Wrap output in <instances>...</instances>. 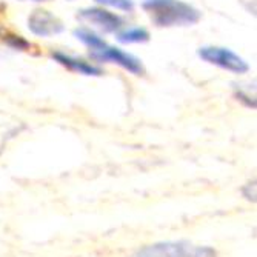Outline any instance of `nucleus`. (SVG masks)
Listing matches in <instances>:
<instances>
[{"label": "nucleus", "instance_id": "obj_1", "mask_svg": "<svg viewBox=\"0 0 257 257\" xmlns=\"http://www.w3.org/2000/svg\"><path fill=\"white\" fill-rule=\"evenodd\" d=\"M142 8L148 13L154 25L160 28L191 27L200 20V13L182 0H147Z\"/></svg>", "mask_w": 257, "mask_h": 257}, {"label": "nucleus", "instance_id": "obj_2", "mask_svg": "<svg viewBox=\"0 0 257 257\" xmlns=\"http://www.w3.org/2000/svg\"><path fill=\"white\" fill-rule=\"evenodd\" d=\"M74 37L77 40H80L83 45H86L91 50L89 56L92 59H96L99 62L115 63L134 76H139V74L144 73L142 62H140L136 56H133V54L120 50V48H115V46H109L102 37H99L92 31L80 28V30L74 31Z\"/></svg>", "mask_w": 257, "mask_h": 257}, {"label": "nucleus", "instance_id": "obj_3", "mask_svg": "<svg viewBox=\"0 0 257 257\" xmlns=\"http://www.w3.org/2000/svg\"><path fill=\"white\" fill-rule=\"evenodd\" d=\"M197 54L203 62L219 66L229 73L245 74L249 71V65L243 57L229 48H223V46H202Z\"/></svg>", "mask_w": 257, "mask_h": 257}, {"label": "nucleus", "instance_id": "obj_4", "mask_svg": "<svg viewBox=\"0 0 257 257\" xmlns=\"http://www.w3.org/2000/svg\"><path fill=\"white\" fill-rule=\"evenodd\" d=\"M134 257H216V252L206 246L190 243H157L144 248Z\"/></svg>", "mask_w": 257, "mask_h": 257}, {"label": "nucleus", "instance_id": "obj_5", "mask_svg": "<svg viewBox=\"0 0 257 257\" xmlns=\"http://www.w3.org/2000/svg\"><path fill=\"white\" fill-rule=\"evenodd\" d=\"M28 28L34 36L39 37H51L65 30L63 23L54 14L45 10L33 11V14L28 17Z\"/></svg>", "mask_w": 257, "mask_h": 257}, {"label": "nucleus", "instance_id": "obj_6", "mask_svg": "<svg viewBox=\"0 0 257 257\" xmlns=\"http://www.w3.org/2000/svg\"><path fill=\"white\" fill-rule=\"evenodd\" d=\"M79 16L92 25L99 27L105 33H117L123 27V20L117 14L103 8H85Z\"/></svg>", "mask_w": 257, "mask_h": 257}, {"label": "nucleus", "instance_id": "obj_7", "mask_svg": "<svg viewBox=\"0 0 257 257\" xmlns=\"http://www.w3.org/2000/svg\"><path fill=\"white\" fill-rule=\"evenodd\" d=\"M53 59L60 63L62 66H65L66 69L73 73H77V74H83V76H100L102 74V69L91 65L82 59H77V57H73V56H68V54H63V53H53Z\"/></svg>", "mask_w": 257, "mask_h": 257}, {"label": "nucleus", "instance_id": "obj_8", "mask_svg": "<svg viewBox=\"0 0 257 257\" xmlns=\"http://www.w3.org/2000/svg\"><path fill=\"white\" fill-rule=\"evenodd\" d=\"M117 40L120 43H145L150 40V33L145 28H130L119 33Z\"/></svg>", "mask_w": 257, "mask_h": 257}, {"label": "nucleus", "instance_id": "obj_9", "mask_svg": "<svg viewBox=\"0 0 257 257\" xmlns=\"http://www.w3.org/2000/svg\"><path fill=\"white\" fill-rule=\"evenodd\" d=\"M96 2L120 11H133L134 8V0H96Z\"/></svg>", "mask_w": 257, "mask_h": 257}, {"label": "nucleus", "instance_id": "obj_10", "mask_svg": "<svg viewBox=\"0 0 257 257\" xmlns=\"http://www.w3.org/2000/svg\"><path fill=\"white\" fill-rule=\"evenodd\" d=\"M34 2H45V0H34Z\"/></svg>", "mask_w": 257, "mask_h": 257}, {"label": "nucleus", "instance_id": "obj_11", "mask_svg": "<svg viewBox=\"0 0 257 257\" xmlns=\"http://www.w3.org/2000/svg\"><path fill=\"white\" fill-rule=\"evenodd\" d=\"M69 2H73V0H69Z\"/></svg>", "mask_w": 257, "mask_h": 257}]
</instances>
